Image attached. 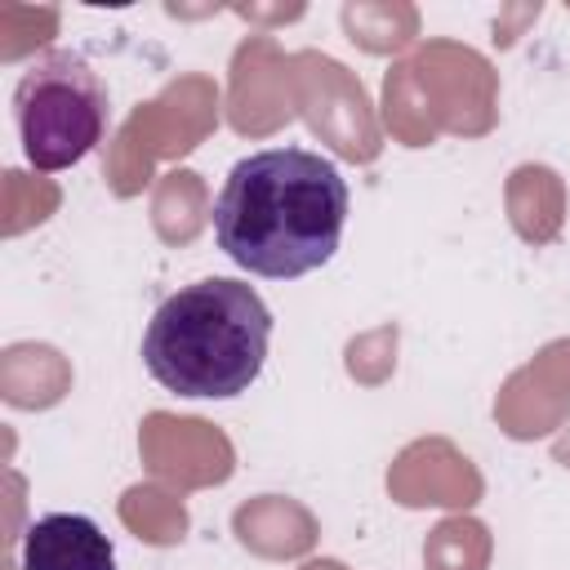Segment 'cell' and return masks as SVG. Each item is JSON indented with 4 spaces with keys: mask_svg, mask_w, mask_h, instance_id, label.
Returning <instances> with one entry per match:
<instances>
[{
    "mask_svg": "<svg viewBox=\"0 0 570 570\" xmlns=\"http://www.w3.org/2000/svg\"><path fill=\"white\" fill-rule=\"evenodd\" d=\"M13 116L31 169H71L102 142L107 89L80 53L49 49L22 71L13 89Z\"/></svg>",
    "mask_w": 570,
    "mask_h": 570,
    "instance_id": "obj_3",
    "label": "cell"
},
{
    "mask_svg": "<svg viewBox=\"0 0 570 570\" xmlns=\"http://www.w3.org/2000/svg\"><path fill=\"white\" fill-rule=\"evenodd\" d=\"M272 312L254 285L209 276L169 294L147 334V374L178 396H240L267 361Z\"/></svg>",
    "mask_w": 570,
    "mask_h": 570,
    "instance_id": "obj_2",
    "label": "cell"
},
{
    "mask_svg": "<svg viewBox=\"0 0 570 570\" xmlns=\"http://www.w3.org/2000/svg\"><path fill=\"white\" fill-rule=\"evenodd\" d=\"M22 570H116V548L85 512H49L22 534Z\"/></svg>",
    "mask_w": 570,
    "mask_h": 570,
    "instance_id": "obj_4",
    "label": "cell"
},
{
    "mask_svg": "<svg viewBox=\"0 0 570 570\" xmlns=\"http://www.w3.org/2000/svg\"><path fill=\"white\" fill-rule=\"evenodd\" d=\"M347 183L338 165L307 147H272L232 165L218 205V249L267 281L325 267L343 240Z\"/></svg>",
    "mask_w": 570,
    "mask_h": 570,
    "instance_id": "obj_1",
    "label": "cell"
}]
</instances>
